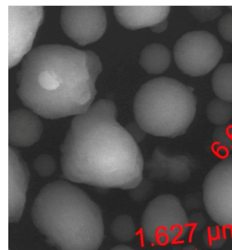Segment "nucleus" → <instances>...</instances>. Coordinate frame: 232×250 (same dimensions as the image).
Here are the masks:
<instances>
[{
    "label": "nucleus",
    "instance_id": "1",
    "mask_svg": "<svg viewBox=\"0 0 232 250\" xmlns=\"http://www.w3.org/2000/svg\"><path fill=\"white\" fill-rule=\"evenodd\" d=\"M116 105L102 99L74 116L61 146L66 180L102 188L132 190L144 178L138 144L117 120Z\"/></svg>",
    "mask_w": 232,
    "mask_h": 250
},
{
    "label": "nucleus",
    "instance_id": "2",
    "mask_svg": "<svg viewBox=\"0 0 232 250\" xmlns=\"http://www.w3.org/2000/svg\"><path fill=\"white\" fill-rule=\"evenodd\" d=\"M102 71V62L93 52L42 45L23 60L17 93L27 108L45 119L81 115L94 104Z\"/></svg>",
    "mask_w": 232,
    "mask_h": 250
},
{
    "label": "nucleus",
    "instance_id": "3",
    "mask_svg": "<svg viewBox=\"0 0 232 250\" xmlns=\"http://www.w3.org/2000/svg\"><path fill=\"white\" fill-rule=\"evenodd\" d=\"M38 230L59 250H98L104 226L102 211L90 196L71 182L45 186L31 208Z\"/></svg>",
    "mask_w": 232,
    "mask_h": 250
},
{
    "label": "nucleus",
    "instance_id": "4",
    "mask_svg": "<svg viewBox=\"0 0 232 250\" xmlns=\"http://www.w3.org/2000/svg\"><path fill=\"white\" fill-rule=\"evenodd\" d=\"M135 121L148 134L175 138L184 135L195 119L197 100L190 86L168 77L142 85L134 101Z\"/></svg>",
    "mask_w": 232,
    "mask_h": 250
},
{
    "label": "nucleus",
    "instance_id": "5",
    "mask_svg": "<svg viewBox=\"0 0 232 250\" xmlns=\"http://www.w3.org/2000/svg\"><path fill=\"white\" fill-rule=\"evenodd\" d=\"M143 237L155 246H165L181 241L189 230V217L176 196L163 194L146 206L141 220Z\"/></svg>",
    "mask_w": 232,
    "mask_h": 250
},
{
    "label": "nucleus",
    "instance_id": "6",
    "mask_svg": "<svg viewBox=\"0 0 232 250\" xmlns=\"http://www.w3.org/2000/svg\"><path fill=\"white\" fill-rule=\"evenodd\" d=\"M222 45L207 31H192L179 38L174 45V62L180 70L191 77L207 75L219 63Z\"/></svg>",
    "mask_w": 232,
    "mask_h": 250
},
{
    "label": "nucleus",
    "instance_id": "7",
    "mask_svg": "<svg viewBox=\"0 0 232 250\" xmlns=\"http://www.w3.org/2000/svg\"><path fill=\"white\" fill-rule=\"evenodd\" d=\"M202 196L212 221L232 230V154L225 156L207 173Z\"/></svg>",
    "mask_w": 232,
    "mask_h": 250
},
{
    "label": "nucleus",
    "instance_id": "8",
    "mask_svg": "<svg viewBox=\"0 0 232 250\" xmlns=\"http://www.w3.org/2000/svg\"><path fill=\"white\" fill-rule=\"evenodd\" d=\"M44 19L42 6L8 7L9 67L18 65L31 51L35 36Z\"/></svg>",
    "mask_w": 232,
    "mask_h": 250
},
{
    "label": "nucleus",
    "instance_id": "9",
    "mask_svg": "<svg viewBox=\"0 0 232 250\" xmlns=\"http://www.w3.org/2000/svg\"><path fill=\"white\" fill-rule=\"evenodd\" d=\"M61 25L73 41L85 46L102 37L107 27V18L102 6H64Z\"/></svg>",
    "mask_w": 232,
    "mask_h": 250
},
{
    "label": "nucleus",
    "instance_id": "10",
    "mask_svg": "<svg viewBox=\"0 0 232 250\" xmlns=\"http://www.w3.org/2000/svg\"><path fill=\"white\" fill-rule=\"evenodd\" d=\"M195 167L194 160L189 156H170L161 147H156L151 159L144 164V171L152 181L181 184L191 178Z\"/></svg>",
    "mask_w": 232,
    "mask_h": 250
},
{
    "label": "nucleus",
    "instance_id": "11",
    "mask_svg": "<svg viewBox=\"0 0 232 250\" xmlns=\"http://www.w3.org/2000/svg\"><path fill=\"white\" fill-rule=\"evenodd\" d=\"M29 172L18 151L14 147L8 150V220L19 221L26 203Z\"/></svg>",
    "mask_w": 232,
    "mask_h": 250
},
{
    "label": "nucleus",
    "instance_id": "12",
    "mask_svg": "<svg viewBox=\"0 0 232 250\" xmlns=\"http://www.w3.org/2000/svg\"><path fill=\"white\" fill-rule=\"evenodd\" d=\"M43 132L39 116L28 108L14 109L8 116V142L12 147H26L36 144Z\"/></svg>",
    "mask_w": 232,
    "mask_h": 250
},
{
    "label": "nucleus",
    "instance_id": "13",
    "mask_svg": "<svg viewBox=\"0 0 232 250\" xmlns=\"http://www.w3.org/2000/svg\"><path fill=\"white\" fill-rule=\"evenodd\" d=\"M115 17L123 27L130 30L152 27L166 21L170 7L115 6Z\"/></svg>",
    "mask_w": 232,
    "mask_h": 250
},
{
    "label": "nucleus",
    "instance_id": "14",
    "mask_svg": "<svg viewBox=\"0 0 232 250\" xmlns=\"http://www.w3.org/2000/svg\"><path fill=\"white\" fill-rule=\"evenodd\" d=\"M172 55L167 47L152 43L144 47L139 56V65L148 74L158 75L170 67Z\"/></svg>",
    "mask_w": 232,
    "mask_h": 250
},
{
    "label": "nucleus",
    "instance_id": "15",
    "mask_svg": "<svg viewBox=\"0 0 232 250\" xmlns=\"http://www.w3.org/2000/svg\"><path fill=\"white\" fill-rule=\"evenodd\" d=\"M212 87L218 98L232 104V62L217 67L212 76Z\"/></svg>",
    "mask_w": 232,
    "mask_h": 250
},
{
    "label": "nucleus",
    "instance_id": "16",
    "mask_svg": "<svg viewBox=\"0 0 232 250\" xmlns=\"http://www.w3.org/2000/svg\"><path fill=\"white\" fill-rule=\"evenodd\" d=\"M207 116L211 123L218 126L229 124L232 120V104L214 99L208 104Z\"/></svg>",
    "mask_w": 232,
    "mask_h": 250
},
{
    "label": "nucleus",
    "instance_id": "17",
    "mask_svg": "<svg viewBox=\"0 0 232 250\" xmlns=\"http://www.w3.org/2000/svg\"><path fill=\"white\" fill-rule=\"evenodd\" d=\"M112 235L121 242H129L137 234V227L133 219L128 215H121L115 218L111 224Z\"/></svg>",
    "mask_w": 232,
    "mask_h": 250
},
{
    "label": "nucleus",
    "instance_id": "18",
    "mask_svg": "<svg viewBox=\"0 0 232 250\" xmlns=\"http://www.w3.org/2000/svg\"><path fill=\"white\" fill-rule=\"evenodd\" d=\"M212 147L219 154L232 152V124L217 126L212 133Z\"/></svg>",
    "mask_w": 232,
    "mask_h": 250
},
{
    "label": "nucleus",
    "instance_id": "19",
    "mask_svg": "<svg viewBox=\"0 0 232 250\" xmlns=\"http://www.w3.org/2000/svg\"><path fill=\"white\" fill-rule=\"evenodd\" d=\"M204 244L209 249L218 250L226 242V234L219 226H210L205 229L202 235Z\"/></svg>",
    "mask_w": 232,
    "mask_h": 250
},
{
    "label": "nucleus",
    "instance_id": "20",
    "mask_svg": "<svg viewBox=\"0 0 232 250\" xmlns=\"http://www.w3.org/2000/svg\"><path fill=\"white\" fill-rule=\"evenodd\" d=\"M189 11L198 21L205 22L217 19L222 13V8L220 6H189Z\"/></svg>",
    "mask_w": 232,
    "mask_h": 250
},
{
    "label": "nucleus",
    "instance_id": "21",
    "mask_svg": "<svg viewBox=\"0 0 232 250\" xmlns=\"http://www.w3.org/2000/svg\"><path fill=\"white\" fill-rule=\"evenodd\" d=\"M34 169L38 175L43 178L50 177L56 170L55 160L49 154H41L35 159Z\"/></svg>",
    "mask_w": 232,
    "mask_h": 250
},
{
    "label": "nucleus",
    "instance_id": "22",
    "mask_svg": "<svg viewBox=\"0 0 232 250\" xmlns=\"http://www.w3.org/2000/svg\"><path fill=\"white\" fill-rule=\"evenodd\" d=\"M154 189V184L149 178H143L142 181L137 187L130 190V195L133 200L142 202L149 199Z\"/></svg>",
    "mask_w": 232,
    "mask_h": 250
},
{
    "label": "nucleus",
    "instance_id": "23",
    "mask_svg": "<svg viewBox=\"0 0 232 250\" xmlns=\"http://www.w3.org/2000/svg\"><path fill=\"white\" fill-rule=\"evenodd\" d=\"M218 30L225 41L232 43V12L226 13L220 19Z\"/></svg>",
    "mask_w": 232,
    "mask_h": 250
},
{
    "label": "nucleus",
    "instance_id": "24",
    "mask_svg": "<svg viewBox=\"0 0 232 250\" xmlns=\"http://www.w3.org/2000/svg\"><path fill=\"white\" fill-rule=\"evenodd\" d=\"M207 225V220L205 215L201 212L192 213L189 217V230L193 232L200 231L203 230Z\"/></svg>",
    "mask_w": 232,
    "mask_h": 250
},
{
    "label": "nucleus",
    "instance_id": "25",
    "mask_svg": "<svg viewBox=\"0 0 232 250\" xmlns=\"http://www.w3.org/2000/svg\"><path fill=\"white\" fill-rule=\"evenodd\" d=\"M182 204L185 209L189 211L200 209L204 204L203 196H200L198 194H188L185 198Z\"/></svg>",
    "mask_w": 232,
    "mask_h": 250
},
{
    "label": "nucleus",
    "instance_id": "26",
    "mask_svg": "<svg viewBox=\"0 0 232 250\" xmlns=\"http://www.w3.org/2000/svg\"><path fill=\"white\" fill-rule=\"evenodd\" d=\"M125 129L130 136L137 144L140 143L145 138L146 133L136 121L129 123L125 126Z\"/></svg>",
    "mask_w": 232,
    "mask_h": 250
},
{
    "label": "nucleus",
    "instance_id": "27",
    "mask_svg": "<svg viewBox=\"0 0 232 250\" xmlns=\"http://www.w3.org/2000/svg\"><path fill=\"white\" fill-rule=\"evenodd\" d=\"M168 26V22L167 21H164L163 22H160L153 27H151V31L155 34H162L166 30Z\"/></svg>",
    "mask_w": 232,
    "mask_h": 250
},
{
    "label": "nucleus",
    "instance_id": "28",
    "mask_svg": "<svg viewBox=\"0 0 232 250\" xmlns=\"http://www.w3.org/2000/svg\"><path fill=\"white\" fill-rule=\"evenodd\" d=\"M172 250H198V248L192 244L177 245Z\"/></svg>",
    "mask_w": 232,
    "mask_h": 250
},
{
    "label": "nucleus",
    "instance_id": "29",
    "mask_svg": "<svg viewBox=\"0 0 232 250\" xmlns=\"http://www.w3.org/2000/svg\"><path fill=\"white\" fill-rule=\"evenodd\" d=\"M110 250H135L129 246H125V245H119V246H115Z\"/></svg>",
    "mask_w": 232,
    "mask_h": 250
},
{
    "label": "nucleus",
    "instance_id": "30",
    "mask_svg": "<svg viewBox=\"0 0 232 250\" xmlns=\"http://www.w3.org/2000/svg\"><path fill=\"white\" fill-rule=\"evenodd\" d=\"M229 8L232 10V6H230Z\"/></svg>",
    "mask_w": 232,
    "mask_h": 250
}]
</instances>
